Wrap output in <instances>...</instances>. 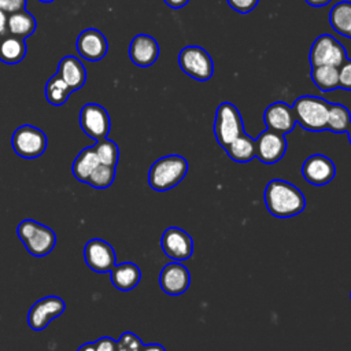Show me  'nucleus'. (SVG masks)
Masks as SVG:
<instances>
[{
	"label": "nucleus",
	"mask_w": 351,
	"mask_h": 351,
	"mask_svg": "<svg viewBox=\"0 0 351 351\" xmlns=\"http://www.w3.org/2000/svg\"><path fill=\"white\" fill-rule=\"evenodd\" d=\"M347 59V51L330 34H321L317 37L310 48L308 60L311 66H335L340 67Z\"/></svg>",
	"instance_id": "nucleus-8"
},
{
	"label": "nucleus",
	"mask_w": 351,
	"mask_h": 351,
	"mask_svg": "<svg viewBox=\"0 0 351 351\" xmlns=\"http://www.w3.org/2000/svg\"><path fill=\"white\" fill-rule=\"evenodd\" d=\"M241 133H244V126L239 108L229 101L221 103L214 119V134L218 144L225 149Z\"/></svg>",
	"instance_id": "nucleus-5"
},
{
	"label": "nucleus",
	"mask_w": 351,
	"mask_h": 351,
	"mask_svg": "<svg viewBox=\"0 0 351 351\" xmlns=\"http://www.w3.org/2000/svg\"><path fill=\"white\" fill-rule=\"evenodd\" d=\"M302 174L307 182L321 186L329 184L335 178L336 166L328 156L315 154L304 160Z\"/></svg>",
	"instance_id": "nucleus-14"
},
{
	"label": "nucleus",
	"mask_w": 351,
	"mask_h": 351,
	"mask_svg": "<svg viewBox=\"0 0 351 351\" xmlns=\"http://www.w3.org/2000/svg\"><path fill=\"white\" fill-rule=\"evenodd\" d=\"M232 10L240 12V14H248L251 12L259 0H226Z\"/></svg>",
	"instance_id": "nucleus-34"
},
{
	"label": "nucleus",
	"mask_w": 351,
	"mask_h": 351,
	"mask_svg": "<svg viewBox=\"0 0 351 351\" xmlns=\"http://www.w3.org/2000/svg\"><path fill=\"white\" fill-rule=\"evenodd\" d=\"M285 151H287L285 136L274 130L266 129L255 140L256 158L266 165H273L278 162L284 156Z\"/></svg>",
	"instance_id": "nucleus-13"
},
{
	"label": "nucleus",
	"mask_w": 351,
	"mask_h": 351,
	"mask_svg": "<svg viewBox=\"0 0 351 351\" xmlns=\"http://www.w3.org/2000/svg\"><path fill=\"white\" fill-rule=\"evenodd\" d=\"M330 1L332 0H306V3L313 7H324V5H328Z\"/></svg>",
	"instance_id": "nucleus-39"
},
{
	"label": "nucleus",
	"mask_w": 351,
	"mask_h": 351,
	"mask_svg": "<svg viewBox=\"0 0 351 351\" xmlns=\"http://www.w3.org/2000/svg\"><path fill=\"white\" fill-rule=\"evenodd\" d=\"M330 103L317 96H300L295 100L292 110L296 123L310 132H322L326 129L328 111Z\"/></svg>",
	"instance_id": "nucleus-4"
},
{
	"label": "nucleus",
	"mask_w": 351,
	"mask_h": 351,
	"mask_svg": "<svg viewBox=\"0 0 351 351\" xmlns=\"http://www.w3.org/2000/svg\"><path fill=\"white\" fill-rule=\"evenodd\" d=\"M263 121L267 129L281 133L284 136L289 133L296 125V118L292 107L284 101H274L267 106L263 114Z\"/></svg>",
	"instance_id": "nucleus-17"
},
{
	"label": "nucleus",
	"mask_w": 351,
	"mask_h": 351,
	"mask_svg": "<svg viewBox=\"0 0 351 351\" xmlns=\"http://www.w3.org/2000/svg\"><path fill=\"white\" fill-rule=\"evenodd\" d=\"M58 74L71 88L73 92L81 89L86 81V70L81 60L75 56L62 58L58 64Z\"/></svg>",
	"instance_id": "nucleus-19"
},
{
	"label": "nucleus",
	"mask_w": 351,
	"mask_h": 351,
	"mask_svg": "<svg viewBox=\"0 0 351 351\" xmlns=\"http://www.w3.org/2000/svg\"><path fill=\"white\" fill-rule=\"evenodd\" d=\"M159 56L158 41L148 34H137L129 45V58L138 67L152 66Z\"/></svg>",
	"instance_id": "nucleus-18"
},
{
	"label": "nucleus",
	"mask_w": 351,
	"mask_h": 351,
	"mask_svg": "<svg viewBox=\"0 0 351 351\" xmlns=\"http://www.w3.org/2000/svg\"><path fill=\"white\" fill-rule=\"evenodd\" d=\"M11 144L18 156L25 159H34L45 152L47 136L41 129L36 126L22 125L14 132Z\"/></svg>",
	"instance_id": "nucleus-7"
},
{
	"label": "nucleus",
	"mask_w": 351,
	"mask_h": 351,
	"mask_svg": "<svg viewBox=\"0 0 351 351\" xmlns=\"http://www.w3.org/2000/svg\"><path fill=\"white\" fill-rule=\"evenodd\" d=\"M350 298H351V293H350Z\"/></svg>",
	"instance_id": "nucleus-42"
},
{
	"label": "nucleus",
	"mask_w": 351,
	"mask_h": 351,
	"mask_svg": "<svg viewBox=\"0 0 351 351\" xmlns=\"http://www.w3.org/2000/svg\"><path fill=\"white\" fill-rule=\"evenodd\" d=\"M7 14L0 10V36L7 33Z\"/></svg>",
	"instance_id": "nucleus-37"
},
{
	"label": "nucleus",
	"mask_w": 351,
	"mask_h": 351,
	"mask_svg": "<svg viewBox=\"0 0 351 351\" xmlns=\"http://www.w3.org/2000/svg\"><path fill=\"white\" fill-rule=\"evenodd\" d=\"M188 171V162L181 155H166L154 162L148 171V184L155 191H167L178 185Z\"/></svg>",
	"instance_id": "nucleus-2"
},
{
	"label": "nucleus",
	"mask_w": 351,
	"mask_h": 351,
	"mask_svg": "<svg viewBox=\"0 0 351 351\" xmlns=\"http://www.w3.org/2000/svg\"><path fill=\"white\" fill-rule=\"evenodd\" d=\"M71 88L62 80V77L56 73L53 74L45 85V97L52 106H62L67 101L71 95Z\"/></svg>",
	"instance_id": "nucleus-28"
},
{
	"label": "nucleus",
	"mask_w": 351,
	"mask_h": 351,
	"mask_svg": "<svg viewBox=\"0 0 351 351\" xmlns=\"http://www.w3.org/2000/svg\"><path fill=\"white\" fill-rule=\"evenodd\" d=\"M77 351H118L117 350V340L104 336L97 339L96 341L84 343Z\"/></svg>",
	"instance_id": "nucleus-32"
},
{
	"label": "nucleus",
	"mask_w": 351,
	"mask_h": 351,
	"mask_svg": "<svg viewBox=\"0 0 351 351\" xmlns=\"http://www.w3.org/2000/svg\"><path fill=\"white\" fill-rule=\"evenodd\" d=\"M64 308L66 303L59 296L51 295L41 298L29 308L27 324L33 330H43L53 318L62 315Z\"/></svg>",
	"instance_id": "nucleus-10"
},
{
	"label": "nucleus",
	"mask_w": 351,
	"mask_h": 351,
	"mask_svg": "<svg viewBox=\"0 0 351 351\" xmlns=\"http://www.w3.org/2000/svg\"><path fill=\"white\" fill-rule=\"evenodd\" d=\"M339 88L351 90V59H346L339 67Z\"/></svg>",
	"instance_id": "nucleus-33"
},
{
	"label": "nucleus",
	"mask_w": 351,
	"mask_h": 351,
	"mask_svg": "<svg viewBox=\"0 0 351 351\" xmlns=\"http://www.w3.org/2000/svg\"><path fill=\"white\" fill-rule=\"evenodd\" d=\"M141 351H166L162 344L158 343H151V344H144Z\"/></svg>",
	"instance_id": "nucleus-38"
},
{
	"label": "nucleus",
	"mask_w": 351,
	"mask_h": 351,
	"mask_svg": "<svg viewBox=\"0 0 351 351\" xmlns=\"http://www.w3.org/2000/svg\"><path fill=\"white\" fill-rule=\"evenodd\" d=\"M38 1H41V3H52L53 0H38Z\"/></svg>",
	"instance_id": "nucleus-41"
},
{
	"label": "nucleus",
	"mask_w": 351,
	"mask_h": 351,
	"mask_svg": "<svg viewBox=\"0 0 351 351\" xmlns=\"http://www.w3.org/2000/svg\"><path fill=\"white\" fill-rule=\"evenodd\" d=\"M265 204L271 215L289 218L304 210L306 199L295 185L284 180H271L265 188Z\"/></svg>",
	"instance_id": "nucleus-1"
},
{
	"label": "nucleus",
	"mask_w": 351,
	"mask_h": 351,
	"mask_svg": "<svg viewBox=\"0 0 351 351\" xmlns=\"http://www.w3.org/2000/svg\"><path fill=\"white\" fill-rule=\"evenodd\" d=\"M93 148H95V152L101 165L117 167V163L119 159V149H118V145L112 140H110L107 137L103 140H99L95 143Z\"/></svg>",
	"instance_id": "nucleus-29"
},
{
	"label": "nucleus",
	"mask_w": 351,
	"mask_h": 351,
	"mask_svg": "<svg viewBox=\"0 0 351 351\" xmlns=\"http://www.w3.org/2000/svg\"><path fill=\"white\" fill-rule=\"evenodd\" d=\"M80 125L82 132L95 141L108 136L111 121L107 110L97 103H88L80 111Z\"/></svg>",
	"instance_id": "nucleus-9"
},
{
	"label": "nucleus",
	"mask_w": 351,
	"mask_h": 351,
	"mask_svg": "<svg viewBox=\"0 0 351 351\" xmlns=\"http://www.w3.org/2000/svg\"><path fill=\"white\" fill-rule=\"evenodd\" d=\"M160 245L163 252L176 262L186 261L193 254L192 237L184 229L177 226H170L163 232Z\"/></svg>",
	"instance_id": "nucleus-11"
},
{
	"label": "nucleus",
	"mask_w": 351,
	"mask_h": 351,
	"mask_svg": "<svg viewBox=\"0 0 351 351\" xmlns=\"http://www.w3.org/2000/svg\"><path fill=\"white\" fill-rule=\"evenodd\" d=\"M225 151L228 152L229 158L234 162H239V163L250 162L256 156L255 140L247 133H241L236 140H233L225 148Z\"/></svg>",
	"instance_id": "nucleus-25"
},
{
	"label": "nucleus",
	"mask_w": 351,
	"mask_h": 351,
	"mask_svg": "<svg viewBox=\"0 0 351 351\" xmlns=\"http://www.w3.org/2000/svg\"><path fill=\"white\" fill-rule=\"evenodd\" d=\"M143 341L133 332H123L121 337L117 340L118 351H141Z\"/></svg>",
	"instance_id": "nucleus-31"
},
{
	"label": "nucleus",
	"mask_w": 351,
	"mask_h": 351,
	"mask_svg": "<svg viewBox=\"0 0 351 351\" xmlns=\"http://www.w3.org/2000/svg\"><path fill=\"white\" fill-rule=\"evenodd\" d=\"M26 3L27 0H0V10L10 15L12 12L26 10Z\"/></svg>",
	"instance_id": "nucleus-35"
},
{
	"label": "nucleus",
	"mask_w": 351,
	"mask_h": 351,
	"mask_svg": "<svg viewBox=\"0 0 351 351\" xmlns=\"http://www.w3.org/2000/svg\"><path fill=\"white\" fill-rule=\"evenodd\" d=\"M347 134H348V140H350V144H351V125H350V128L347 130Z\"/></svg>",
	"instance_id": "nucleus-40"
},
{
	"label": "nucleus",
	"mask_w": 351,
	"mask_h": 351,
	"mask_svg": "<svg viewBox=\"0 0 351 351\" xmlns=\"http://www.w3.org/2000/svg\"><path fill=\"white\" fill-rule=\"evenodd\" d=\"M84 259L89 269L96 273H108L115 266L112 245L101 239H92L84 247Z\"/></svg>",
	"instance_id": "nucleus-12"
},
{
	"label": "nucleus",
	"mask_w": 351,
	"mask_h": 351,
	"mask_svg": "<svg viewBox=\"0 0 351 351\" xmlns=\"http://www.w3.org/2000/svg\"><path fill=\"white\" fill-rule=\"evenodd\" d=\"M99 165H100L99 158H97V155H96V152H95V148H93V145H92V147L84 148V149L77 155V158H75L74 162H73L71 171H73V176L77 178V181L86 184L88 177L90 176V173H92Z\"/></svg>",
	"instance_id": "nucleus-23"
},
{
	"label": "nucleus",
	"mask_w": 351,
	"mask_h": 351,
	"mask_svg": "<svg viewBox=\"0 0 351 351\" xmlns=\"http://www.w3.org/2000/svg\"><path fill=\"white\" fill-rule=\"evenodd\" d=\"M36 18L26 10L12 12L7 16V33L23 40L36 32Z\"/></svg>",
	"instance_id": "nucleus-22"
},
{
	"label": "nucleus",
	"mask_w": 351,
	"mask_h": 351,
	"mask_svg": "<svg viewBox=\"0 0 351 351\" xmlns=\"http://www.w3.org/2000/svg\"><path fill=\"white\" fill-rule=\"evenodd\" d=\"M16 234L27 252L38 258L48 255L56 244L55 232L34 219L21 221L16 228Z\"/></svg>",
	"instance_id": "nucleus-3"
},
{
	"label": "nucleus",
	"mask_w": 351,
	"mask_h": 351,
	"mask_svg": "<svg viewBox=\"0 0 351 351\" xmlns=\"http://www.w3.org/2000/svg\"><path fill=\"white\" fill-rule=\"evenodd\" d=\"M191 282V274L188 269L180 262L167 263L160 274H159V284L160 288L167 295H181L184 293Z\"/></svg>",
	"instance_id": "nucleus-16"
},
{
	"label": "nucleus",
	"mask_w": 351,
	"mask_h": 351,
	"mask_svg": "<svg viewBox=\"0 0 351 351\" xmlns=\"http://www.w3.org/2000/svg\"><path fill=\"white\" fill-rule=\"evenodd\" d=\"M178 66L197 81H208L214 73V62L208 52L199 45H186L178 53Z\"/></svg>",
	"instance_id": "nucleus-6"
},
{
	"label": "nucleus",
	"mask_w": 351,
	"mask_h": 351,
	"mask_svg": "<svg viewBox=\"0 0 351 351\" xmlns=\"http://www.w3.org/2000/svg\"><path fill=\"white\" fill-rule=\"evenodd\" d=\"M77 52L86 60L97 62L107 53L108 44L104 34L97 29H85L80 33L75 41Z\"/></svg>",
	"instance_id": "nucleus-15"
},
{
	"label": "nucleus",
	"mask_w": 351,
	"mask_h": 351,
	"mask_svg": "<svg viewBox=\"0 0 351 351\" xmlns=\"http://www.w3.org/2000/svg\"><path fill=\"white\" fill-rule=\"evenodd\" d=\"M310 77L315 86L322 92H329L339 88V67L311 66Z\"/></svg>",
	"instance_id": "nucleus-26"
},
{
	"label": "nucleus",
	"mask_w": 351,
	"mask_h": 351,
	"mask_svg": "<svg viewBox=\"0 0 351 351\" xmlns=\"http://www.w3.org/2000/svg\"><path fill=\"white\" fill-rule=\"evenodd\" d=\"M351 125L350 110L340 103H330L328 111L326 129L333 133H346Z\"/></svg>",
	"instance_id": "nucleus-27"
},
{
	"label": "nucleus",
	"mask_w": 351,
	"mask_h": 351,
	"mask_svg": "<svg viewBox=\"0 0 351 351\" xmlns=\"http://www.w3.org/2000/svg\"><path fill=\"white\" fill-rule=\"evenodd\" d=\"M26 56L25 40L10 33L0 36V60L5 64L19 63Z\"/></svg>",
	"instance_id": "nucleus-21"
},
{
	"label": "nucleus",
	"mask_w": 351,
	"mask_h": 351,
	"mask_svg": "<svg viewBox=\"0 0 351 351\" xmlns=\"http://www.w3.org/2000/svg\"><path fill=\"white\" fill-rule=\"evenodd\" d=\"M114 178H115V167L100 163L90 173V176L86 180V184L96 189H104L114 182Z\"/></svg>",
	"instance_id": "nucleus-30"
},
{
	"label": "nucleus",
	"mask_w": 351,
	"mask_h": 351,
	"mask_svg": "<svg viewBox=\"0 0 351 351\" xmlns=\"http://www.w3.org/2000/svg\"><path fill=\"white\" fill-rule=\"evenodd\" d=\"M110 273L112 285L122 292L132 291L140 282L141 278V271L138 266L133 262H123L115 265Z\"/></svg>",
	"instance_id": "nucleus-20"
},
{
	"label": "nucleus",
	"mask_w": 351,
	"mask_h": 351,
	"mask_svg": "<svg viewBox=\"0 0 351 351\" xmlns=\"http://www.w3.org/2000/svg\"><path fill=\"white\" fill-rule=\"evenodd\" d=\"M329 23L336 33L351 38V1L336 3L329 12Z\"/></svg>",
	"instance_id": "nucleus-24"
},
{
	"label": "nucleus",
	"mask_w": 351,
	"mask_h": 351,
	"mask_svg": "<svg viewBox=\"0 0 351 351\" xmlns=\"http://www.w3.org/2000/svg\"><path fill=\"white\" fill-rule=\"evenodd\" d=\"M169 7L174 8V10H178V8H182L184 5L188 4L189 0H163Z\"/></svg>",
	"instance_id": "nucleus-36"
}]
</instances>
